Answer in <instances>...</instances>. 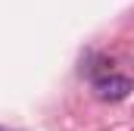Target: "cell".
<instances>
[{
  "label": "cell",
  "mask_w": 134,
  "mask_h": 131,
  "mask_svg": "<svg viewBox=\"0 0 134 131\" xmlns=\"http://www.w3.org/2000/svg\"><path fill=\"white\" fill-rule=\"evenodd\" d=\"M131 91H134V81L128 75L109 72V75H103V78L94 81V94H97V100H103V103H119V100L128 97Z\"/></svg>",
  "instance_id": "obj_1"
},
{
  "label": "cell",
  "mask_w": 134,
  "mask_h": 131,
  "mask_svg": "<svg viewBox=\"0 0 134 131\" xmlns=\"http://www.w3.org/2000/svg\"><path fill=\"white\" fill-rule=\"evenodd\" d=\"M0 131H6V128H0Z\"/></svg>",
  "instance_id": "obj_2"
}]
</instances>
